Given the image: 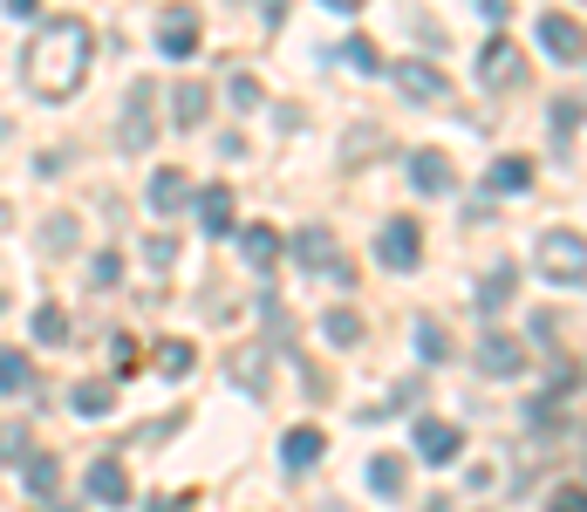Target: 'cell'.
Masks as SVG:
<instances>
[{
	"mask_svg": "<svg viewBox=\"0 0 587 512\" xmlns=\"http://www.w3.org/2000/svg\"><path fill=\"white\" fill-rule=\"evenodd\" d=\"M411 342H417V355H424V363H444V355H451V336H444V321H430V315L417 321V336H411Z\"/></svg>",
	"mask_w": 587,
	"mask_h": 512,
	"instance_id": "27",
	"label": "cell"
},
{
	"mask_svg": "<svg viewBox=\"0 0 587 512\" xmlns=\"http://www.w3.org/2000/svg\"><path fill=\"white\" fill-rule=\"evenodd\" d=\"M35 382V363H28V349H0V397H21Z\"/></svg>",
	"mask_w": 587,
	"mask_h": 512,
	"instance_id": "20",
	"label": "cell"
},
{
	"mask_svg": "<svg viewBox=\"0 0 587 512\" xmlns=\"http://www.w3.org/2000/svg\"><path fill=\"white\" fill-rule=\"evenodd\" d=\"M540 48H547L553 62H580V56H587V28H580L574 14L553 8V14H540Z\"/></svg>",
	"mask_w": 587,
	"mask_h": 512,
	"instance_id": "7",
	"label": "cell"
},
{
	"mask_svg": "<svg viewBox=\"0 0 587 512\" xmlns=\"http://www.w3.org/2000/svg\"><path fill=\"white\" fill-rule=\"evenodd\" d=\"M513 280H519V267H492V273L478 280V307H485V315H499V307H505V294H513Z\"/></svg>",
	"mask_w": 587,
	"mask_h": 512,
	"instance_id": "23",
	"label": "cell"
},
{
	"mask_svg": "<svg viewBox=\"0 0 587 512\" xmlns=\"http://www.w3.org/2000/svg\"><path fill=\"white\" fill-rule=\"evenodd\" d=\"M192 363H198V349H192L185 336L158 342V376H192Z\"/></svg>",
	"mask_w": 587,
	"mask_h": 512,
	"instance_id": "26",
	"label": "cell"
},
{
	"mask_svg": "<svg viewBox=\"0 0 587 512\" xmlns=\"http://www.w3.org/2000/svg\"><path fill=\"white\" fill-rule=\"evenodd\" d=\"M0 458H8V465H28V458H35V438H28V424H0Z\"/></svg>",
	"mask_w": 587,
	"mask_h": 512,
	"instance_id": "28",
	"label": "cell"
},
{
	"mask_svg": "<svg viewBox=\"0 0 587 512\" xmlns=\"http://www.w3.org/2000/svg\"><path fill=\"white\" fill-rule=\"evenodd\" d=\"M369 492L376 499H396L403 492V458H376V465H369Z\"/></svg>",
	"mask_w": 587,
	"mask_h": 512,
	"instance_id": "29",
	"label": "cell"
},
{
	"mask_svg": "<svg viewBox=\"0 0 587 512\" xmlns=\"http://www.w3.org/2000/svg\"><path fill=\"white\" fill-rule=\"evenodd\" d=\"M411 438H417V458H424V465H451V458L465 451V430H457V424H438V417L411 424Z\"/></svg>",
	"mask_w": 587,
	"mask_h": 512,
	"instance_id": "9",
	"label": "cell"
},
{
	"mask_svg": "<svg viewBox=\"0 0 587 512\" xmlns=\"http://www.w3.org/2000/svg\"><path fill=\"white\" fill-rule=\"evenodd\" d=\"M533 267H540L553 288H574V280H587V240L574 225H553V233H540V246H533Z\"/></svg>",
	"mask_w": 587,
	"mask_h": 512,
	"instance_id": "2",
	"label": "cell"
},
{
	"mask_svg": "<svg viewBox=\"0 0 587 512\" xmlns=\"http://www.w3.org/2000/svg\"><path fill=\"white\" fill-rule=\"evenodd\" d=\"M83 492H89L96 505H123V499H131V472H123L117 458H96L89 478H83Z\"/></svg>",
	"mask_w": 587,
	"mask_h": 512,
	"instance_id": "13",
	"label": "cell"
},
{
	"mask_svg": "<svg viewBox=\"0 0 587 512\" xmlns=\"http://www.w3.org/2000/svg\"><path fill=\"white\" fill-rule=\"evenodd\" d=\"M240 253L267 273V267L280 260V233H273V225H246V233H240Z\"/></svg>",
	"mask_w": 587,
	"mask_h": 512,
	"instance_id": "21",
	"label": "cell"
},
{
	"mask_svg": "<svg viewBox=\"0 0 587 512\" xmlns=\"http://www.w3.org/2000/svg\"><path fill=\"white\" fill-rule=\"evenodd\" d=\"M411 185H417L424 198H444V192L457 185V164L444 158V150H417V158H411Z\"/></svg>",
	"mask_w": 587,
	"mask_h": 512,
	"instance_id": "11",
	"label": "cell"
},
{
	"mask_svg": "<svg viewBox=\"0 0 587 512\" xmlns=\"http://www.w3.org/2000/svg\"><path fill=\"white\" fill-rule=\"evenodd\" d=\"M198 35H206V21H198V8H185V0H171V8L158 14V48L164 56H198Z\"/></svg>",
	"mask_w": 587,
	"mask_h": 512,
	"instance_id": "3",
	"label": "cell"
},
{
	"mask_svg": "<svg viewBox=\"0 0 587 512\" xmlns=\"http://www.w3.org/2000/svg\"><path fill=\"white\" fill-rule=\"evenodd\" d=\"M253 102H260V83L240 69V75H233V110H253Z\"/></svg>",
	"mask_w": 587,
	"mask_h": 512,
	"instance_id": "34",
	"label": "cell"
},
{
	"mask_svg": "<svg viewBox=\"0 0 587 512\" xmlns=\"http://www.w3.org/2000/svg\"><path fill=\"white\" fill-rule=\"evenodd\" d=\"M28 321H35V342H41V349H62V342H69V321H62V307H56V301H41Z\"/></svg>",
	"mask_w": 587,
	"mask_h": 512,
	"instance_id": "24",
	"label": "cell"
},
{
	"mask_svg": "<svg viewBox=\"0 0 587 512\" xmlns=\"http://www.w3.org/2000/svg\"><path fill=\"white\" fill-rule=\"evenodd\" d=\"M41 246H48V253H62V246H75V219H69V212H56V219L41 225Z\"/></svg>",
	"mask_w": 587,
	"mask_h": 512,
	"instance_id": "31",
	"label": "cell"
},
{
	"mask_svg": "<svg viewBox=\"0 0 587 512\" xmlns=\"http://www.w3.org/2000/svg\"><path fill=\"white\" fill-rule=\"evenodd\" d=\"M192 212H198V225L219 240V233H233V192L225 185H206V192H192Z\"/></svg>",
	"mask_w": 587,
	"mask_h": 512,
	"instance_id": "14",
	"label": "cell"
},
{
	"mask_svg": "<svg viewBox=\"0 0 587 512\" xmlns=\"http://www.w3.org/2000/svg\"><path fill=\"white\" fill-rule=\"evenodd\" d=\"M144 512H192V499H171V492H158V499H144Z\"/></svg>",
	"mask_w": 587,
	"mask_h": 512,
	"instance_id": "36",
	"label": "cell"
},
{
	"mask_svg": "<svg viewBox=\"0 0 587 512\" xmlns=\"http://www.w3.org/2000/svg\"><path fill=\"white\" fill-rule=\"evenodd\" d=\"M206 110H212V89H198V83H178L171 89V123H178V131H198Z\"/></svg>",
	"mask_w": 587,
	"mask_h": 512,
	"instance_id": "18",
	"label": "cell"
},
{
	"mask_svg": "<svg viewBox=\"0 0 587 512\" xmlns=\"http://www.w3.org/2000/svg\"><path fill=\"white\" fill-rule=\"evenodd\" d=\"M185 198H192V178L178 171V164H158V171H150V185H144V205H150V212H178Z\"/></svg>",
	"mask_w": 587,
	"mask_h": 512,
	"instance_id": "12",
	"label": "cell"
},
{
	"mask_svg": "<svg viewBox=\"0 0 587 512\" xmlns=\"http://www.w3.org/2000/svg\"><path fill=\"white\" fill-rule=\"evenodd\" d=\"M171 253H178V240H171V233H158V240L144 246V260H150V267H171Z\"/></svg>",
	"mask_w": 587,
	"mask_h": 512,
	"instance_id": "35",
	"label": "cell"
},
{
	"mask_svg": "<svg viewBox=\"0 0 587 512\" xmlns=\"http://www.w3.org/2000/svg\"><path fill=\"white\" fill-rule=\"evenodd\" d=\"M478 83L485 89H519L526 83V56H519L513 41H485L478 48Z\"/></svg>",
	"mask_w": 587,
	"mask_h": 512,
	"instance_id": "5",
	"label": "cell"
},
{
	"mask_svg": "<svg viewBox=\"0 0 587 512\" xmlns=\"http://www.w3.org/2000/svg\"><path fill=\"white\" fill-rule=\"evenodd\" d=\"M396 89L411 96V102H444V96H451V75H444L438 62H417V56H411V62H396Z\"/></svg>",
	"mask_w": 587,
	"mask_h": 512,
	"instance_id": "8",
	"label": "cell"
},
{
	"mask_svg": "<svg viewBox=\"0 0 587 512\" xmlns=\"http://www.w3.org/2000/svg\"><path fill=\"white\" fill-rule=\"evenodd\" d=\"M150 83H137L131 89V102H123V123H117V137H123V150H150V137H158V110H150Z\"/></svg>",
	"mask_w": 587,
	"mask_h": 512,
	"instance_id": "6",
	"label": "cell"
},
{
	"mask_svg": "<svg viewBox=\"0 0 587 512\" xmlns=\"http://www.w3.org/2000/svg\"><path fill=\"white\" fill-rule=\"evenodd\" d=\"M376 260L382 267H396V273H411L417 260H424V233H417V219H390L376 233Z\"/></svg>",
	"mask_w": 587,
	"mask_h": 512,
	"instance_id": "4",
	"label": "cell"
},
{
	"mask_svg": "<svg viewBox=\"0 0 587 512\" xmlns=\"http://www.w3.org/2000/svg\"><path fill=\"white\" fill-rule=\"evenodd\" d=\"M321 451H328V438H321L315 424H301V430H288V444H280V465L308 472V465H321Z\"/></svg>",
	"mask_w": 587,
	"mask_h": 512,
	"instance_id": "17",
	"label": "cell"
},
{
	"mask_svg": "<svg viewBox=\"0 0 587 512\" xmlns=\"http://www.w3.org/2000/svg\"><path fill=\"white\" fill-rule=\"evenodd\" d=\"M89 280H96V288H117V280H123V260H117V253H96Z\"/></svg>",
	"mask_w": 587,
	"mask_h": 512,
	"instance_id": "32",
	"label": "cell"
},
{
	"mask_svg": "<svg viewBox=\"0 0 587 512\" xmlns=\"http://www.w3.org/2000/svg\"><path fill=\"white\" fill-rule=\"evenodd\" d=\"M321 336L335 342V349H355V342H363V315H355V307H328V315H321Z\"/></svg>",
	"mask_w": 587,
	"mask_h": 512,
	"instance_id": "22",
	"label": "cell"
},
{
	"mask_svg": "<svg viewBox=\"0 0 587 512\" xmlns=\"http://www.w3.org/2000/svg\"><path fill=\"white\" fill-rule=\"evenodd\" d=\"M485 185H492V192H526L533 185V164L526 158H499L492 171H485Z\"/></svg>",
	"mask_w": 587,
	"mask_h": 512,
	"instance_id": "25",
	"label": "cell"
},
{
	"mask_svg": "<svg viewBox=\"0 0 587 512\" xmlns=\"http://www.w3.org/2000/svg\"><path fill=\"white\" fill-rule=\"evenodd\" d=\"M8 14H21V21H28V14H35V0H8Z\"/></svg>",
	"mask_w": 587,
	"mask_h": 512,
	"instance_id": "37",
	"label": "cell"
},
{
	"mask_svg": "<svg viewBox=\"0 0 587 512\" xmlns=\"http://www.w3.org/2000/svg\"><path fill=\"white\" fill-rule=\"evenodd\" d=\"M69 403H75V417H110V410H117V376H89V382H75Z\"/></svg>",
	"mask_w": 587,
	"mask_h": 512,
	"instance_id": "16",
	"label": "cell"
},
{
	"mask_svg": "<svg viewBox=\"0 0 587 512\" xmlns=\"http://www.w3.org/2000/svg\"><path fill=\"white\" fill-rule=\"evenodd\" d=\"M294 253H301V267H315V273H335V267H342V260H335V233H328V225H301Z\"/></svg>",
	"mask_w": 587,
	"mask_h": 512,
	"instance_id": "15",
	"label": "cell"
},
{
	"mask_svg": "<svg viewBox=\"0 0 587 512\" xmlns=\"http://www.w3.org/2000/svg\"><path fill=\"white\" fill-rule=\"evenodd\" d=\"M547 512H587V492L580 485H560V492L547 499Z\"/></svg>",
	"mask_w": 587,
	"mask_h": 512,
	"instance_id": "33",
	"label": "cell"
},
{
	"mask_svg": "<svg viewBox=\"0 0 587 512\" xmlns=\"http://www.w3.org/2000/svg\"><path fill=\"white\" fill-rule=\"evenodd\" d=\"M478 369H485V376H519V369H526V342L492 328V336L478 342Z\"/></svg>",
	"mask_w": 587,
	"mask_h": 512,
	"instance_id": "10",
	"label": "cell"
},
{
	"mask_svg": "<svg viewBox=\"0 0 587 512\" xmlns=\"http://www.w3.org/2000/svg\"><path fill=\"white\" fill-rule=\"evenodd\" d=\"M328 8H335V14H348V8H363V0H328Z\"/></svg>",
	"mask_w": 587,
	"mask_h": 512,
	"instance_id": "38",
	"label": "cell"
},
{
	"mask_svg": "<svg viewBox=\"0 0 587 512\" xmlns=\"http://www.w3.org/2000/svg\"><path fill=\"white\" fill-rule=\"evenodd\" d=\"M342 62H348V69H363V75H376V69H382V56H376V48H369L363 35H348V41H342Z\"/></svg>",
	"mask_w": 587,
	"mask_h": 512,
	"instance_id": "30",
	"label": "cell"
},
{
	"mask_svg": "<svg viewBox=\"0 0 587 512\" xmlns=\"http://www.w3.org/2000/svg\"><path fill=\"white\" fill-rule=\"evenodd\" d=\"M21 485H28L35 499H56V485H62V465H56V451H35L28 465H21Z\"/></svg>",
	"mask_w": 587,
	"mask_h": 512,
	"instance_id": "19",
	"label": "cell"
},
{
	"mask_svg": "<svg viewBox=\"0 0 587 512\" xmlns=\"http://www.w3.org/2000/svg\"><path fill=\"white\" fill-rule=\"evenodd\" d=\"M89 21H75V14H56L48 28L35 35L28 48V83L41 102H69L75 89H83V75H89Z\"/></svg>",
	"mask_w": 587,
	"mask_h": 512,
	"instance_id": "1",
	"label": "cell"
}]
</instances>
